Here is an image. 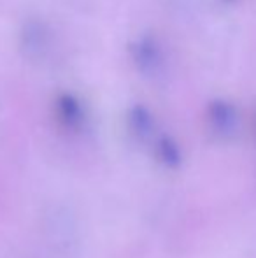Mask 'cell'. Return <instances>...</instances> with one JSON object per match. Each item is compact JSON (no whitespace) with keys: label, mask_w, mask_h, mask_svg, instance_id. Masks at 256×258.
<instances>
[{"label":"cell","mask_w":256,"mask_h":258,"mask_svg":"<svg viewBox=\"0 0 256 258\" xmlns=\"http://www.w3.org/2000/svg\"><path fill=\"white\" fill-rule=\"evenodd\" d=\"M130 54H132L135 67L142 74L154 76L156 72H160L161 63H163V54H161L160 42L156 41L154 35L147 34L135 39L130 48Z\"/></svg>","instance_id":"6da1fadb"},{"label":"cell","mask_w":256,"mask_h":258,"mask_svg":"<svg viewBox=\"0 0 256 258\" xmlns=\"http://www.w3.org/2000/svg\"><path fill=\"white\" fill-rule=\"evenodd\" d=\"M56 114H58L60 121L68 128H75L84 121V109H82L81 100L72 93H62L58 95L55 102Z\"/></svg>","instance_id":"7a4b0ae2"},{"label":"cell","mask_w":256,"mask_h":258,"mask_svg":"<svg viewBox=\"0 0 256 258\" xmlns=\"http://www.w3.org/2000/svg\"><path fill=\"white\" fill-rule=\"evenodd\" d=\"M128 121L130 126L133 128V132L139 136H147L153 128V116H151L149 109L144 105H133L128 112Z\"/></svg>","instance_id":"3957f363"}]
</instances>
